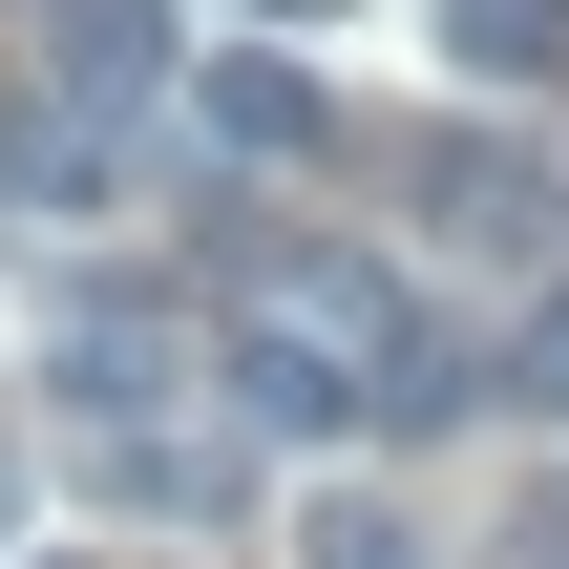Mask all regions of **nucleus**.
<instances>
[{
  "instance_id": "f257e3e1",
  "label": "nucleus",
  "mask_w": 569,
  "mask_h": 569,
  "mask_svg": "<svg viewBox=\"0 0 569 569\" xmlns=\"http://www.w3.org/2000/svg\"><path fill=\"white\" fill-rule=\"evenodd\" d=\"M211 380H232V422H253V443H317V422H359V359H338L296 296H274V317H232V359H211Z\"/></svg>"
},
{
  "instance_id": "f03ea898",
  "label": "nucleus",
  "mask_w": 569,
  "mask_h": 569,
  "mask_svg": "<svg viewBox=\"0 0 569 569\" xmlns=\"http://www.w3.org/2000/svg\"><path fill=\"white\" fill-rule=\"evenodd\" d=\"M190 127H211V148H253V169L338 148V106H317V63H296V42H211V63H190Z\"/></svg>"
},
{
  "instance_id": "7ed1b4c3",
  "label": "nucleus",
  "mask_w": 569,
  "mask_h": 569,
  "mask_svg": "<svg viewBox=\"0 0 569 569\" xmlns=\"http://www.w3.org/2000/svg\"><path fill=\"white\" fill-rule=\"evenodd\" d=\"M148 380H169V338H148V296H63V317H42V401H63V422H127Z\"/></svg>"
},
{
  "instance_id": "20e7f679",
  "label": "nucleus",
  "mask_w": 569,
  "mask_h": 569,
  "mask_svg": "<svg viewBox=\"0 0 569 569\" xmlns=\"http://www.w3.org/2000/svg\"><path fill=\"white\" fill-rule=\"evenodd\" d=\"M42 84H63V106H148V84H169V21H148V0H63V21H42Z\"/></svg>"
},
{
  "instance_id": "39448f33",
  "label": "nucleus",
  "mask_w": 569,
  "mask_h": 569,
  "mask_svg": "<svg viewBox=\"0 0 569 569\" xmlns=\"http://www.w3.org/2000/svg\"><path fill=\"white\" fill-rule=\"evenodd\" d=\"M106 507H169V528H232V507H253V465H232V443H106Z\"/></svg>"
},
{
  "instance_id": "423d86ee",
  "label": "nucleus",
  "mask_w": 569,
  "mask_h": 569,
  "mask_svg": "<svg viewBox=\"0 0 569 569\" xmlns=\"http://www.w3.org/2000/svg\"><path fill=\"white\" fill-rule=\"evenodd\" d=\"M443 63L465 84H569V0H443Z\"/></svg>"
},
{
  "instance_id": "0eeeda50",
  "label": "nucleus",
  "mask_w": 569,
  "mask_h": 569,
  "mask_svg": "<svg viewBox=\"0 0 569 569\" xmlns=\"http://www.w3.org/2000/svg\"><path fill=\"white\" fill-rule=\"evenodd\" d=\"M296 569H422V528L380 486H338V507H296Z\"/></svg>"
},
{
  "instance_id": "6e6552de",
  "label": "nucleus",
  "mask_w": 569,
  "mask_h": 569,
  "mask_svg": "<svg viewBox=\"0 0 569 569\" xmlns=\"http://www.w3.org/2000/svg\"><path fill=\"white\" fill-rule=\"evenodd\" d=\"M486 401H569V317H528V359H507Z\"/></svg>"
},
{
  "instance_id": "1a4fd4ad",
  "label": "nucleus",
  "mask_w": 569,
  "mask_h": 569,
  "mask_svg": "<svg viewBox=\"0 0 569 569\" xmlns=\"http://www.w3.org/2000/svg\"><path fill=\"white\" fill-rule=\"evenodd\" d=\"M253 21H317V0H253Z\"/></svg>"
}]
</instances>
